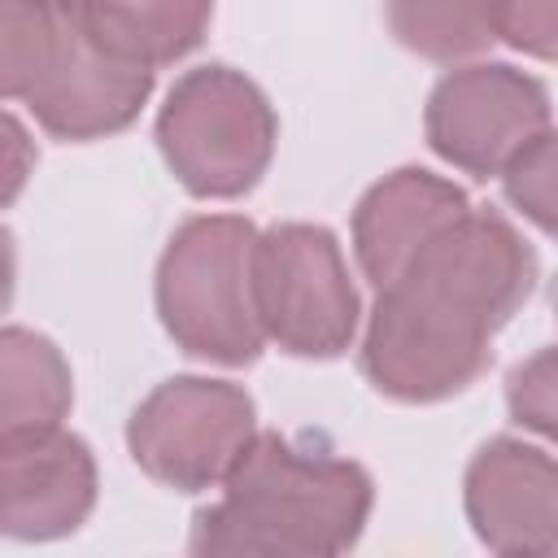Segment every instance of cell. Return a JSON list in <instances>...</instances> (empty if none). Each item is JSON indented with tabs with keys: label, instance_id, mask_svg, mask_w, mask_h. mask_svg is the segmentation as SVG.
Instances as JSON below:
<instances>
[{
	"label": "cell",
	"instance_id": "cell-4",
	"mask_svg": "<svg viewBox=\"0 0 558 558\" xmlns=\"http://www.w3.org/2000/svg\"><path fill=\"white\" fill-rule=\"evenodd\" d=\"M279 118L266 92L231 65H196L174 78L157 113V148L170 174L201 201H235L266 174Z\"/></svg>",
	"mask_w": 558,
	"mask_h": 558
},
{
	"label": "cell",
	"instance_id": "cell-18",
	"mask_svg": "<svg viewBox=\"0 0 558 558\" xmlns=\"http://www.w3.org/2000/svg\"><path fill=\"white\" fill-rule=\"evenodd\" d=\"M506 401L510 414L536 432H549L554 423V349H541L536 357L519 362L506 379Z\"/></svg>",
	"mask_w": 558,
	"mask_h": 558
},
{
	"label": "cell",
	"instance_id": "cell-12",
	"mask_svg": "<svg viewBox=\"0 0 558 558\" xmlns=\"http://www.w3.org/2000/svg\"><path fill=\"white\" fill-rule=\"evenodd\" d=\"M70 405L74 379L65 353L31 327H0V445L61 427Z\"/></svg>",
	"mask_w": 558,
	"mask_h": 558
},
{
	"label": "cell",
	"instance_id": "cell-6",
	"mask_svg": "<svg viewBox=\"0 0 558 558\" xmlns=\"http://www.w3.org/2000/svg\"><path fill=\"white\" fill-rule=\"evenodd\" d=\"M253 436V397L240 384L205 375H174L157 384L126 423L135 466L174 493L218 488Z\"/></svg>",
	"mask_w": 558,
	"mask_h": 558
},
{
	"label": "cell",
	"instance_id": "cell-17",
	"mask_svg": "<svg viewBox=\"0 0 558 558\" xmlns=\"http://www.w3.org/2000/svg\"><path fill=\"white\" fill-rule=\"evenodd\" d=\"M493 26L510 48L541 61L554 57V0H493Z\"/></svg>",
	"mask_w": 558,
	"mask_h": 558
},
{
	"label": "cell",
	"instance_id": "cell-5",
	"mask_svg": "<svg viewBox=\"0 0 558 558\" xmlns=\"http://www.w3.org/2000/svg\"><path fill=\"white\" fill-rule=\"evenodd\" d=\"M253 305L262 336L292 357L353 349L362 301L336 235L318 222H275L253 240Z\"/></svg>",
	"mask_w": 558,
	"mask_h": 558
},
{
	"label": "cell",
	"instance_id": "cell-2",
	"mask_svg": "<svg viewBox=\"0 0 558 558\" xmlns=\"http://www.w3.org/2000/svg\"><path fill=\"white\" fill-rule=\"evenodd\" d=\"M218 488L222 497L192 519V554L331 558L357 545L375 506L366 466L279 432H257Z\"/></svg>",
	"mask_w": 558,
	"mask_h": 558
},
{
	"label": "cell",
	"instance_id": "cell-13",
	"mask_svg": "<svg viewBox=\"0 0 558 558\" xmlns=\"http://www.w3.org/2000/svg\"><path fill=\"white\" fill-rule=\"evenodd\" d=\"M78 13L109 52L157 70L201 48L214 0H78Z\"/></svg>",
	"mask_w": 558,
	"mask_h": 558
},
{
	"label": "cell",
	"instance_id": "cell-15",
	"mask_svg": "<svg viewBox=\"0 0 558 558\" xmlns=\"http://www.w3.org/2000/svg\"><path fill=\"white\" fill-rule=\"evenodd\" d=\"M57 31V0H0V100H26Z\"/></svg>",
	"mask_w": 558,
	"mask_h": 558
},
{
	"label": "cell",
	"instance_id": "cell-19",
	"mask_svg": "<svg viewBox=\"0 0 558 558\" xmlns=\"http://www.w3.org/2000/svg\"><path fill=\"white\" fill-rule=\"evenodd\" d=\"M31 170H35V140H31V131L9 109H0V209H9L22 196Z\"/></svg>",
	"mask_w": 558,
	"mask_h": 558
},
{
	"label": "cell",
	"instance_id": "cell-10",
	"mask_svg": "<svg viewBox=\"0 0 558 558\" xmlns=\"http://www.w3.org/2000/svg\"><path fill=\"white\" fill-rule=\"evenodd\" d=\"M96 458L83 436L52 427L0 445V536L57 541L87 523L96 506Z\"/></svg>",
	"mask_w": 558,
	"mask_h": 558
},
{
	"label": "cell",
	"instance_id": "cell-3",
	"mask_svg": "<svg viewBox=\"0 0 558 558\" xmlns=\"http://www.w3.org/2000/svg\"><path fill=\"white\" fill-rule=\"evenodd\" d=\"M257 227L235 214L187 218L157 262V318L166 336L201 362L248 366L266 336L253 305Z\"/></svg>",
	"mask_w": 558,
	"mask_h": 558
},
{
	"label": "cell",
	"instance_id": "cell-7",
	"mask_svg": "<svg viewBox=\"0 0 558 558\" xmlns=\"http://www.w3.org/2000/svg\"><path fill=\"white\" fill-rule=\"evenodd\" d=\"M427 144L471 179H497L532 140L554 131L541 78L506 61L453 65L427 96Z\"/></svg>",
	"mask_w": 558,
	"mask_h": 558
},
{
	"label": "cell",
	"instance_id": "cell-9",
	"mask_svg": "<svg viewBox=\"0 0 558 558\" xmlns=\"http://www.w3.org/2000/svg\"><path fill=\"white\" fill-rule=\"evenodd\" d=\"M471 532L493 554L558 549V466L545 449L514 436H493L475 449L462 480Z\"/></svg>",
	"mask_w": 558,
	"mask_h": 558
},
{
	"label": "cell",
	"instance_id": "cell-14",
	"mask_svg": "<svg viewBox=\"0 0 558 558\" xmlns=\"http://www.w3.org/2000/svg\"><path fill=\"white\" fill-rule=\"evenodd\" d=\"M388 31L440 65L471 61L497 39L493 0H388Z\"/></svg>",
	"mask_w": 558,
	"mask_h": 558
},
{
	"label": "cell",
	"instance_id": "cell-20",
	"mask_svg": "<svg viewBox=\"0 0 558 558\" xmlns=\"http://www.w3.org/2000/svg\"><path fill=\"white\" fill-rule=\"evenodd\" d=\"M13 283H17V253L9 227H0V314L13 305Z\"/></svg>",
	"mask_w": 558,
	"mask_h": 558
},
{
	"label": "cell",
	"instance_id": "cell-8",
	"mask_svg": "<svg viewBox=\"0 0 558 558\" xmlns=\"http://www.w3.org/2000/svg\"><path fill=\"white\" fill-rule=\"evenodd\" d=\"M153 96V70L109 52L83 22L78 0H57L52 52L26 105L52 140L87 144L126 131Z\"/></svg>",
	"mask_w": 558,
	"mask_h": 558
},
{
	"label": "cell",
	"instance_id": "cell-11",
	"mask_svg": "<svg viewBox=\"0 0 558 558\" xmlns=\"http://www.w3.org/2000/svg\"><path fill=\"white\" fill-rule=\"evenodd\" d=\"M466 209V192L423 166H401L366 187L353 209V253L375 292L392 283L410 266V257Z\"/></svg>",
	"mask_w": 558,
	"mask_h": 558
},
{
	"label": "cell",
	"instance_id": "cell-1",
	"mask_svg": "<svg viewBox=\"0 0 558 558\" xmlns=\"http://www.w3.org/2000/svg\"><path fill=\"white\" fill-rule=\"evenodd\" d=\"M532 288V244L501 214H458L379 288L357 353L362 375L405 405L458 397L488 371L493 336Z\"/></svg>",
	"mask_w": 558,
	"mask_h": 558
},
{
	"label": "cell",
	"instance_id": "cell-16",
	"mask_svg": "<svg viewBox=\"0 0 558 558\" xmlns=\"http://www.w3.org/2000/svg\"><path fill=\"white\" fill-rule=\"evenodd\" d=\"M497 179L506 183V201L519 214H527L541 231H554V131L532 140Z\"/></svg>",
	"mask_w": 558,
	"mask_h": 558
}]
</instances>
